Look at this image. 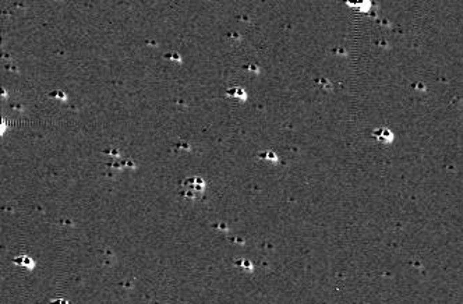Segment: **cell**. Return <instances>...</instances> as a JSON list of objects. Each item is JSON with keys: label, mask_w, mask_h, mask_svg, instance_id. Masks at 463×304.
I'll return each instance as SVG.
<instances>
[{"label": "cell", "mask_w": 463, "mask_h": 304, "mask_svg": "<svg viewBox=\"0 0 463 304\" xmlns=\"http://www.w3.org/2000/svg\"><path fill=\"white\" fill-rule=\"evenodd\" d=\"M184 187H186V188H184L183 194H184L186 197H195L197 193H201V191H202L204 183H202L201 179L194 177V179L186 180V182H184Z\"/></svg>", "instance_id": "1"}]
</instances>
